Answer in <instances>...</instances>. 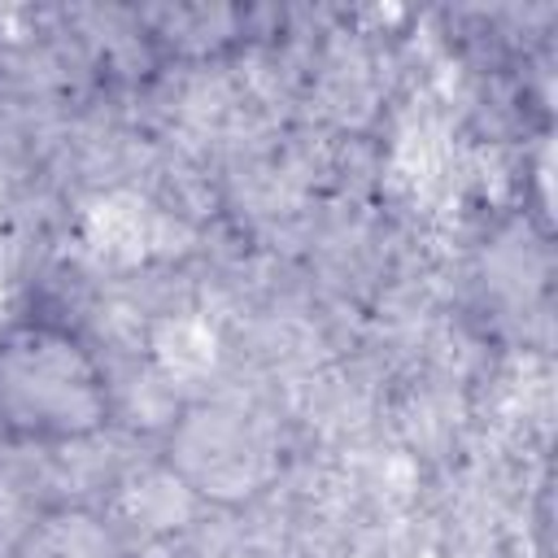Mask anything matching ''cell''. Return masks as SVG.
Instances as JSON below:
<instances>
[{
    "label": "cell",
    "instance_id": "2",
    "mask_svg": "<svg viewBox=\"0 0 558 558\" xmlns=\"http://www.w3.org/2000/svg\"><path fill=\"white\" fill-rule=\"evenodd\" d=\"M179 449H214V458L187 462V480L201 484L205 493H222V497H240L257 484L262 475V445L253 440V432L235 418V414H196L183 436Z\"/></svg>",
    "mask_w": 558,
    "mask_h": 558
},
{
    "label": "cell",
    "instance_id": "3",
    "mask_svg": "<svg viewBox=\"0 0 558 558\" xmlns=\"http://www.w3.org/2000/svg\"><path fill=\"white\" fill-rule=\"evenodd\" d=\"M83 235L92 244L96 257L105 262H118V266H131V262H148L157 253H174V235L179 227L170 218H161L148 201L131 196V192H113L105 201H96L87 209V222H83Z\"/></svg>",
    "mask_w": 558,
    "mask_h": 558
},
{
    "label": "cell",
    "instance_id": "5",
    "mask_svg": "<svg viewBox=\"0 0 558 558\" xmlns=\"http://www.w3.org/2000/svg\"><path fill=\"white\" fill-rule=\"evenodd\" d=\"M31 558H109V541L92 519H57L39 532Z\"/></svg>",
    "mask_w": 558,
    "mask_h": 558
},
{
    "label": "cell",
    "instance_id": "1",
    "mask_svg": "<svg viewBox=\"0 0 558 558\" xmlns=\"http://www.w3.org/2000/svg\"><path fill=\"white\" fill-rule=\"evenodd\" d=\"M0 410L26 432H92L105 392L92 362L57 331H22L0 349Z\"/></svg>",
    "mask_w": 558,
    "mask_h": 558
},
{
    "label": "cell",
    "instance_id": "4",
    "mask_svg": "<svg viewBox=\"0 0 558 558\" xmlns=\"http://www.w3.org/2000/svg\"><path fill=\"white\" fill-rule=\"evenodd\" d=\"M153 353H157L166 375L196 379V375H205L214 366L218 340H214L209 323H201V318H166L157 327V336H153Z\"/></svg>",
    "mask_w": 558,
    "mask_h": 558
}]
</instances>
